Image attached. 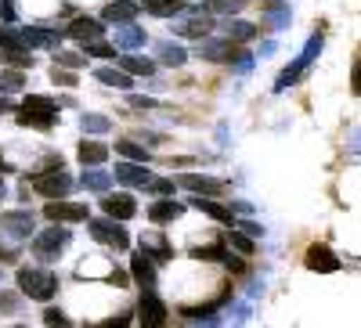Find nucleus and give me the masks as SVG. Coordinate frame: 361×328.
<instances>
[{
  "instance_id": "f257e3e1",
  "label": "nucleus",
  "mask_w": 361,
  "mask_h": 328,
  "mask_svg": "<svg viewBox=\"0 0 361 328\" xmlns=\"http://www.w3.org/2000/svg\"><path fill=\"white\" fill-rule=\"evenodd\" d=\"M18 123H22V127H33V130H51V127L58 123V105H54V98H47V94H29V98L22 101Z\"/></svg>"
},
{
  "instance_id": "f03ea898",
  "label": "nucleus",
  "mask_w": 361,
  "mask_h": 328,
  "mask_svg": "<svg viewBox=\"0 0 361 328\" xmlns=\"http://www.w3.org/2000/svg\"><path fill=\"white\" fill-rule=\"evenodd\" d=\"M18 292L29 296V300L47 303L51 296L58 292V278L47 271V267H22L18 271Z\"/></svg>"
},
{
  "instance_id": "7ed1b4c3",
  "label": "nucleus",
  "mask_w": 361,
  "mask_h": 328,
  "mask_svg": "<svg viewBox=\"0 0 361 328\" xmlns=\"http://www.w3.org/2000/svg\"><path fill=\"white\" fill-rule=\"evenodd\" d=\"M322 47H325V37H322V33H314V37H311V40L304 44V51L296 54V62H293V65H289V69H286V72L279 76L275 91H286V87H293V83H296L300 76H304V72L311 69V62H314V58L322 54Z\"/></svg>"
},
{
  "instance_id": "20e7f679",
  "label": "nucleus",
  "mask_w": 361,
  "mask_h": 328,
  "mask_svg": "<svg viewBox=\"0 0 361 328\" xmlns=\"http://www.w3.org/2000/svg\"><path fill=\"white\" fill-rule=\"evenodd\" d=\"M69 242H73V231L69 227H47V231H40L33 238V256L40 263H51V260H58V253H62Z\"/></svg>"
},
{
  "instance_id": "39448f33",
  "label": "nucleus",
  "mask_w": 361,
  "mask_h": 328,
  "mask_svg": "<svg viewBox=\"0 0 361 328\" xmlns=\"http://www.w3.org/2000/svg\"><path fill=\"white\" fill-rule=\"evenodd\" d=\"M29 188H33L37 195L44 198H66L73 191V177L58 166V170H47V173H37L33 181H29Z\"/></svg>"
},
{
  "instance_id": "423d86ee",
  "label": "nucleus",
  "mask_w": 361,
  "mask_h": 328,
  "mask_svg": "<svg viewBox=\"0 0 361 328\" xmlns=\"http://www.w3.org/2000/svg\"><path fill=\"white\" fill-rule=\"evenodd\" d=\"M177 15H180V18L173 22V33H180V37H195V40H199V37L209 33V25H214L209 11H202V8H188V4H185Z\"/></svg>"
},
{
  "instance_id": "0eeeda50",
  "label": "nucleus",
  "mask_w": 361,
  "mask_h": 328,
  "mask_svg": "<svg viewBox=\"0 0 361 328\" xmlns=\"http://www.w3.org/2000/svg\"><path fill=\"white\" fill-rule=\"evenodd\" d=\"M87 227H90V234H94L102 246H109V249H127V246H130V234L119 227V220H112V217H105V220H90V217H87Z\"/></svg>"
},
{
  "instance_id": "6e6552de",
  "label": "nucleus",
  "mask_w": 361,
  "mask_h": 328,
  "mask_svg": "<svg viewBox=\"0 0 361 328\" xmlns=\"http://www.w3.org/2000/svg\"><path fill=\"white\" fill-rule=\"evenodd\" d=\"M37 227V217L29 213V210H11L0 217V231H4L8 238H15V242H22V238H29Z\"/></svg>"
},
{
  "instance_id": "1a4fd4ad",
  "label": "nucleus",
  "mask_w": 361,
  "mask_h": 328,
  "mask_svg": "<svg viewBox=\"0 0 361 328\" xmlns=\"http://www.w3.org/2000/svg\"><path fill=\"white\" fill-rule=\"evenodd\" d=\"M47 220H54V224H80V220H87L90 217V210L83 202H66V198H58V202H47Z\"/></svg>"
},
{
  "instance_id": "9d476101",
  "label": "nucleus",
  "mask_w": 361,
  "mask_h": 328,
  "mask_svg": "<svg viewBox=\"0 0 361 328\" xmlns=\"http://www.w3.org/2000/svg\"><path fill=\"white\" fill-rule=\"evenodd\" d=\"M137 310H141V321H145L148 328L166 324V303L156 296V289H141V303H137Z\"/></svg>"
},
{
  "instance_id": "9b49d317",
  "label": "nucleus",
  "mask_w": 361,
  "mask_h": 328,
  "mask_svg": "<svg viewBox=\"0 0 361 328\" xmlns=\"http://www.w3.org/2000/svg\"><path fill=\"white\" fill-rule=\"evenodd\" d=\"M195 54H202L206 62H231V58H235V44H231L228 37H221V40L199 37V47H195Z\"/></svg>"
},
{
  "instance_id": "f8f14e48",
  "label": "nucleus",
  "mask_w": 361,
  "mask_h": 328,
  "mask_svg": "<svg viewBox=\"0 0 361 328\" xmlns=\"http://www.w3.org/2000/svg\"><path fill=\"white\" fill-rule=\"evenodd\" d=\"M173 184L188 188V191H195V195H221V191H224V181H217V177H206V173H185V177H177Z\"/></svg>"
},
{
  "instance_id": "ddd939ff",
  "label": "nucleus",
  "mask_w": 361,
  "mask_h": 328,
  "mask_svg": "<svg viewBox=\"0 0 361 328\" xmlns=\"http://www.w3.org/2000/svg\"><path fill=\"white\" fill-rule=\"evenodd\" d=\"M141 253L152 260V263H166V260H173L170 242H166L163 234H156V231H145V234H141Z\"/></svg>"
},
{
  "instance_id": "4468645a",
  "label": "nucleus",
  "mask_w": 361,
  "mask_h": 328,
  "mask_svg": "<svg viewBox=\"0 0 361 328\" xmlns=\"http://www.w3.org/2000/svg\"><path fill=\"white\" fill-rule=\"evenodd\" d=\"M102 210H105V217H112V220H130V217L137 213V202H134L127 191H119V195L102 198Z\"/></svg>"
},
{
  "instance_id": "2eb2a0df",
  "label": "nucleus",
  "mask_w": 361,
  "mask_h": 328,
  "mask_svg": "<svg viewBox=\"0 0 361 328\" xmlns=\"http://www.w3.org/2000/svg\"><path fill=\"white\" fill-rule=\"evenodd\" d=\"M69 37H73V40H80V44H94V40H102V37H105V25H102L98 18L80 15V18H73V25H69Z\"/></svg>"
},
{
  "instance_id": "dca6fc26",
  "label": "nucleus",
  "mask_w": 361,
  "mask_h": 328,
  "mask_svg": "<svg viewBox=\"0 0 361 328\" xmlns=\"http://www.w3.org/2000/svg\"><path fill=\"white\" fill-rule=\"evenodd\" d=\"M307 267L318 271V275H333V271H340V260L329 246H311L307 249Z\"/></svg>"
},
{
  "instance_id": "f3484780",
  "label": "nucleus",
  "mask_w": 361,
  "mask_h": 328,
  "mask_svg": "<svg viewBox=\"0 0 361 328\" xmlns=\"http://www.w3.org/2000/svg\"><path fill=\"white\" fill-rule=\"evenodd\" d=\"M112 40H116L119 51H137V47H145V29L141 25H130V22H119Z\"/></svg>"
},
{
  "instance_id": "a211bd4d",
  "label": "nucleus",
  "mask_w": 361,
  "mask_h": 328,
  "mask_svg": "<svg viewBox=\"0 0 361 328\" xmlns=\"http://www.w3.org/2000/svg\"><path fill=\"white\" fill-rule=\"evenodd\" d=\"M148 173L145 170V163H134V159H127V163H116V181L119 184H130V188H145V181H148Z\"/></svg>"
},
{
  "instance_id": "6ab92c4d",
  "label": "nucleus",
  "mask_w": 361,
  "mask_h": 328,
  "mask_svg": "<svg viewBox=\"0 0 361 328\" xmlns=\"http://www.w3.org/2000/svg\"><path fill=\"white\" fill-rule=\"evenodd\" d=\"M260 11H264V22L275 29V33H279V29H289V22H293V11H289L286 0H264Z\"/></svg>"
},
{
  "instance_id": "aec40b11",
  "label": "nucleus",
  "mask_w": 361,
  "mask_h": 328,
  "mask_svg": "<svg viewBox=\"0 0 361 328\" xmlns=\"http://www.w3.org/2000/svg\"><path fill=\"white\" fill-rule=\"evenodd\" d=\"M137 15H141V4H134V0H112V4L102 11V18L105 22H116V25L119 22H134Z\"/></svg>"
},
{
  "instance_id": "412c9836",
  "label": "nucleus",
  "mask_w": 361,
  "mask_h": 328,
  "mask_svg": "<svg viewBox=\"0 0 361 328\" xmlns=\"http://www.w3.org/2000/svg\"><path fill=\"white\" fill-rule=\"evenodd\" d=\"M180 213H185V206L173 202V198H159V202L148 206V220H152V224H170V220H177Z\"/></svg>"
},
{
  "instance_id": "4be33fe9",
  "label": "nucleus",
  "mask_w": 361,
  "mask_h": 328,
  "mask_svg": "<svg viewBox=\"0 0 361 328\" xmlns=\"http://www.w3.org/2000/svg\"><path fill=\"white\" fill-rule=\"evenodd\" d=\"M130 275H134V282H137L141 289H156V263L148 260L145 253L130 260Z\"/></svg>"
},
{
  "instance_id": "5701e85b",
  "label": "nucleus",
  "mask_w": 361,
  "mask_h": 328,
  "mask_svg": "<svg viewBox=\"0 0 361 328\" xmlns=\"http://www.w3.org/2000/svg\"><path fill=\"white\" fill-rule=\"evenodd\" d=\"M192 206H195L199 213L214 217L217 224H231V227H235V217H231V210H224V206H217L214 198H202V195H195V198H192Z\"/></svg>"
},
{
  "instance_id": "b1692460",
  "label": "nucleus",
  "mask_w": 361,
  "mask_h": 328,
  "mask_svg": "<svg viewBox=\"0 0 361 328\" xmlns=\"http://www.w3.org/2000/svg\"><path fill=\"white\" fill-rule=\"evenodd\" d=\"M257 33H260V29H257L253 22H238V18H235V22H231V18L224 22V37H228L231 44H246V40H253Z\"/></svg>"
},
{
  "instance_id": "393cba45",
  "label": "nucleus",
  "mask_w": 361,
  "mask_h": 328,
  "mask_svg": "<svg viewBox=\"0 0 361 328\" xmlns=\"http://www.w3.org/2000/svg\"><path fill=\"white\" fill-rule=\"evenodd\" d=\"M22 40L25 47H58V40H62V33H51V29H22Z\"/></svg>"
},
{
  "instance_id": "a878e982",
  "label": "nucleus",
  "mask_w": 361,
  "mask_h": 328,
  "mask_svg": "<svg viewBox=\"0 0 361 328\" xmlns=\"http://www.w3.org/2000/svg\"><path fill=\"white\" fill-rule=\"evenodd\" d=\"M156 54H159L163 65H185L188 62V51L180 47V44H170V40H159L156 44Z\"/></svg>"
},
{
  "instance_id": "bb28decb",
  "label": "nucleus",
  "mask_w": 361,
  "mask_h": 328,
  "mask_svg": "<svg viewBox=\"0 0 361 328\" xmlns=\"http://www.w3.org/2000/svg\"><path fill=\"white\" fill-rule=\"evenodd\" d=\"M109 159V148L102 141H80V163L83 166H98Z\"/></svg>"
},
{
  "instance_id": "cd10ccee",
  "label": "nucleus",
  "mask_w": 361,
  "mask_h": 328,
  "mask_svg": "<svg viewBox=\"0 0 361 328\" xmlns=\"http://www.w3.org/2000/svg\"><path fill=\"white\" fill-rule=\"evenodd\" d=\"M80 184H83L87 191H109V188H112V173H109V170H83Z\"/></svg>"
},
{
  "instance_id": "c85d7f7f",
  "label": "nucleus",
  "mask_w": 361,
  "mask_h": 328,
  "mask_svg": "<svg viewBox=\"0 0 361 328\" xmlns=\"http://www.w3.org/2000/svg\"><path fill=\"white\" fill-rule=\"evenodd\" d=\"M94 76H98V83H105V87H119V91H127V87H134L130 72H123V69H98Z\"/></svg>"
},
{
  "instance_id": "c756f323",
  "label": "nucleus",
  "mask_w": 361,
  "mask_h": 328,
  "mask_svg": "<svg viewBox=\"0 0 361 328\" xmlns=\"http://www.w3.org/2000/svg\"><path fill=\"white\" fill-rule=\"evenodd\" d=\"M180 8H185V0H145V11L159 18H173Z\"/></svg>"
},
{
  "instance_id": "7c9ffc66",
  "label": "nucleus",
  "mask_w": 361,
  "mask_h": 328,
  "mask_svg": "<svg viewBox=\"0 0 361 328\" xmlns=\"http://www.w3.org/2000/svg\"><path fill=\"white\" fill-rule=\"evenodd\" d=\"M80 130H83V134H109V130H112V123H109L105 115L83 112V115H80Z\"/></svg>"
},
{
  "instance_id": "2f4dec72",
  "label": "nucleus",
  "mask_w": 361,
  "mask_h": 328,
  "mask_svg": "<svg viewBox=\"0 0 361 328\" xmlns=\"http://www.w3.org/2000/svg\"><path fill=\"white\" fill-rule=\"evenodd\" d=\"M0 58L15 69H33V54H25V47H8V51H0Z\"/></svg>"
},
{
  "instance_id": "473e14b6",
  "label": "nucleus",
  "mask_w": 361,
  "mask_h": 328,
  "mask_svg": "<svg viewBox=\"0 0 361 328\" xmlns=\"http://www.w3.org/2000/svg\"><path fill=\"white\" fill-rule=\"evenodd\" d=\"M119 62H123V72H134V76H152V69H156L148 58H134V54H123Z\"/></svg>"
},
{
  "instance_id": "72a5a7b5",
  "label": "nucleus",
  "mask_w": 361,
  "mask_h": 328,
  "mask_svg": "<svg viewBox=\"0 0 361 328\" xmlns=\"http://www.w3.org/2000/svg\"><path fill=\"white\" fill-rule=\"evenodd\" d=\"M116 156L134 159V163H148V148H141V144H134V141H116Z\"/></svg>"
},
{
  "instance_id": "f704fd0d",
  "label": "nucleus",
  "mask_w": 361,
  "mask_h": 328,
  "mask_svg": "<svg viewBox=\"0 0 361 328\" xmlns=\"http://www.w3.org/2000/svg\"><path fill=\"white\" fill-rule=\"evenodd\" d=\"M195 256L206 260V263H221V260L228 256V246H224V242H209V246H199Z\"/></svg>"
},
{
  "instance_id": "c9c22d12",
  "label": "nucleus",
  "mask_w": 361,
  "mask_h": 328,
  "mask_svg": "<svg viewBox=\"0 0 361 328\" xmlns=\"http://www.w3.org/2000/svg\"><path fill=\"white\" fill-rule=\"evenodd\" d=\"M22 83H25V72L15 69V72H0V94H15L22 91Z\"/></svg>"
},
{
  "instance_id": "e433bc0d",
  "label": "nucleus",
  "mask_w": 361,
  "mask_h": 328,
  "mask_svg": "<svg viewBox=\"0 0 361 328\" xmlns=\"http://www.w3.org/2000/svg\"><path fill=\"white\" fill-rule=\"evenodd\" d=\"M246 4H250V0H209L206 11H214V15H235V11H243Z\"/></svg>"
},
{
  "instance_id": "4c0bfd02",
  "label": "nucleus",
  "mask_w": 361,
  "mask_h": 328,
  "mask_svg": "<svg viewBox=\"0 0 361 328\" xmlns=\"http://www.w3.org/2000/svg\"><path fill=\"white\" fill-rule=\"evenodd\" d=\"M228 246L231 249H238V253H243V256H253V238L250 234H238V231H228Z\"/></svg>"
},
{
  "instance_id": "58836bf2",
  "label": "nucleus",
  "mask_w": 361,
  "mask_h": 328,
  "mask_svg": "<svg viewBox=\"0 0 361 328\" xmlns=\"http://www.w3.org/2000/svg\"><path fill=\"white\" fill-rule=\"evenodd\" d=\"M54 65H62V69H80V65H87V58L76 54V51H58V54H54Z\"/></svg>"
},
{
  "instance_id": "ea45409f",
  "label": "nucleus",
  "mask_w": 361,
  "mask_h": 328,
  "mask_svg": "<svg viewBox=\"0 0 361 328\" xmlns=\"http://www.w3.org/2000/svg\"><path fill=\"white\" fill-rule=\"evenodd\" d=\"M145 188L152 191V195H173V181H163V177H148Z\"/></svg>"
},
{
  "instance_id": "a19ab883",
  "label": "nucleus",
  "mask_w": 361,
  "mask_h": 328,
  "mask_svg": "<svg viewBox=\"0 0 361 328\" xmlns=\"http://www.w3.org/2000/svg\"><path fill=\"white\" fill-rule=\"evenodd\" d=\"M87 54H94V58H116V47H109L105 40H94V44H83Z\"/></svg>"
},
{
  "instance_id": "79ce46f5",
  "label": "nucleus",
  "mask_w": 361,
  "mask_h": 328,
  "mask_svg": "<svg viewBox=\"0 0 361 328\" xmlns=\"http://www.w3.org/2000/svg\"><path fill=\"white\" fill-rule=\"evenodd\" d=\"M235 54H238V58H235V69H238V72H250L257 58H253V54H246V51H235Z\"/></svg>"
},
{
  "instance_id": "37998d69",
  "label": "nucleus",
  "mask_w": 361,
  "mask_h": 328,
  "mask_svg": "<svg viewBox=\"0 0 361 328\" xmlns=\"http://www.w3.org/2000/svg\"><path fill=\"white\" fill-rule=\"evenodd\" d=\"M15 18H18L15 4H11V0H0V22H15Z\"/></svg>"
},
{
  "instance_id": "c03bdc74",
  "label": "nucleus",
  "mask_w": 361,
  "mask_h": 328,
  "mask_svg": "<svg viewBox=\"0 0 361 328\" xmlns=\"http://www.w3.org/2000/svg\"><path fill=\"white\" fill-rule=\"evenodd\" d=\"M51 76H54V83H62V87H76V76H73V72H62L58 65L51 69Z\"/></svg>"
},
{
  "instance_id": "a18cd8bd",
  "label": "nucleus",
  "mask_w": 361,
  "mask_h": 328,
  "mask_svg": "<svg viewBox=\"0 0 361 328\" xmlns=\"http://www.w3.org/2000/svg\"><path fill=\"white\" fill-rule=\"evenodd\" d=\"M235 227H243V231H246V234H253V238H257V234H264V227H260L257 220H243V224H235Z\"/></svg>"
},
{
  "instance_id": "49530a36",
  "label": "nucleus",
  "mask_w": 361,
  "mask_h": 328,
  "mask_svg": "<svg viewBox=\"0 0 361 328\" xmlns=\"http://www.w3.org/2000/svg\"><path fill=\"white\" fill-rule=\"evenodd\" d=\"M44 324H69V321L62 317V310H47L44 314Z\"/></svg>"
},
{
  "instance_id": "de8ad7c7",
  "label": "nucleus",
  "mask_w": 361,
  "mask_h": 328,
  "mask_svg": "<svg viewBox=\"0 0 361 328\" xmlns=\"http://www.w3.org/2000/svg\"><path fill=\"white\" fill-rule=\"evenodd\" d=\"M109 282H112L116 289H127V282H130V278H127L123 271H112V275H109Z\"/></svg>"
},
{
  "instance_id": "09e8293b",
  "label": "nucleus",
  "mask_w": 361,
  "mask_h": 328,
  "mask_svg": "<svg viewBox=\"0 0 361 328\" xmlns=\"http://www.w3.org/2000/svg\"><path fill=\"white\" fill-rule=\"evenodd\" d=\"M130 105H134V108H156V101H152V98H141V94H134V98H130Z\"/></svg>"
},
{
  "instance_id": "8fccbe9b",
  "label": "nucleus",
  "mask_w": 361,
  "mask_h": 328,
  "mask_svg": "<svg viewBox=\"0 0 361 328\" xmlns=\"http://www.w3.org/2000/svg\"><path fill=\"white\" fill-rule=\"evenodd\" d=\"M0 307H4V310H15L18 300H15V296H8V292H0Z\"/></svg>"
},
{
  "instance_id": "3c124183",
  "label": "nucleus",
  "mask_w": 361,
  "mask_h": 328,
  "mask_svg": "<svg viewBox=\"0 0 361 328\" xmlns=\"http://www.w3.org/2000/svg\"><path fill=\"white\" fill-rule=\"evenodd\" d=\"M0 112H11V101H8L4 94H0Z\"/></svg>"
},
{
  "instance_id": "603ef678",
  "label": "nucleus",
  "mask_w": 361,
  "mask_h": 328,
  "mask_svg": "<svg viewBox=\"0 0 361 328\" xmlns=\"http://www.w3.org/2000/svg\"><path fill=\"white\" fill-rule=\"evenodd\" d=\"M8 195V188H4V181H0V198H4Z\"/></svg>"
},
{
  "instance_id": "864d4df0",
  "label": "nucleus",
  "mask_w": 361,
  "mask_h": 328,
  "mask_svg": "<svg viewBox=\"0 0 361 328\" xmlns=\"http://www.w3.org/2000/svg\"><path fill=\"white\" fill-rule=\"evenodd\" d=\"M0 170H4V159H0Z\"/></svg>"
}]
</instances>
